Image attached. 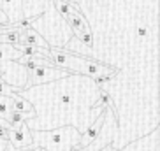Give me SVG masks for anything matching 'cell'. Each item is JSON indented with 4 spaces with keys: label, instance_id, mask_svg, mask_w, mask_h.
Listing matches in <instances>:
<instances>
[{
    "label": "cell",
    "instance_id": "20",
    "mask_svg": "<svg viewBox=\"0 0 160 151\" xmlns=\"http://www.w3.org/2000/svg\"><path fill=\"white\" fill-rule=\"evenodd\" d=\"M99 151H113V148H111V146H106V148H102V149H99Z\"/></svg>",
    "mask_w": 160,
    "mask_h": 151
},
{
    "label": "cell",
    "instance_id": "10",
    "mask_svg": "<svg viewBox=\"0 0 160 151\" xmlns=\"http://www.w3.org/2000/svg\"><path fill=\"white\" fill-rule=\"evenodd\" d=\"M0 11L5 14L7 23H11V25L23 18L21 0H0Z\"/></svg>",
    "mask_w": 160,
    "mask_h": 151
},
{
    "label": "cell",
    "instance_id": "6",
    "mask_svg": "<svg viewBox=\"0 0 160 151\" xmlns=\"http://www.w3.org/2000/svg\"><path fill=\"white\" fill-rule=\"evenodd\" d=\"M116 141H118V118L114 114L113 107H109L104 111V123L100 127L99 134H97V137L83 151H99L106 146H111Z\"/></svg>",
    "mask_w": 160,
    "mask_h": 151
},
{
    "label": "cell",
    "instance_id": "7",
    "mask_svg": "<svg viewBox=\"0 0 160 151\" xmlns=\"http://www.w3.org/2000/svg\"><path fill=\"white\" fill-rule=\"evenodd\" d=\"M69 74H71L69 71L60 69V67H55V65H39V67H33V69H27L25 88L39 86V85H44V83H51V81L62 79V77H65Z\"/></svg>",
    "mask_w": 160,
    "mask_h": 151
},
{
    "label": "cell",
    "instance_id": "22",
    "mask_svg": "<svg viewBox=\"0 0 160 151\" xmlns=\"http://www.w3.org/2000/svg\"><path fill=\"white\" fill-rule=\"evenodd\" d=\"M113 151H114V149H113Z\"/></svg>",
    "mask_w": 160,
    "mask_h": 151
},
{
    "label": "cell",
    "instance_id": "19",
    "mask_svg": "<svg viewBox=\"0 0 160 151\" xmlns=\"http://www.w3.org/2000/svg\"><path fill=\"white\" fill-rule=\"evenodd\" d=\"M33 148H14L12 151H32Z\"/></svg>",
    "mask_w": 160,
    "mask_h": 151
},
{
    "label": "cell",
    "instance_id": "14",
    "mask_svg": "<svg viewBox=\"0 0 160 151\" xmlns=\"http://www.w3.org/2000/svg\"><path fill=\"white\" fill-rule=\"evenodd\" d=\"M28 116L23 113H19V111H16L14 107L9 111V114H7V118H5V121L9 123V125H18V123H23V121H28Z\"/></svg>",
    "mask_w": 160,
    "mask_h": 151
},
{
    "label": "cell",
    "instance_id": "4",
    "mask_svg": "<svg viewBox=\"0 0 160 151\" xmlns=\"http://www.w3.org/2000/svg\"><path fill=\"white\" fill-rule=\"evenodd\" d=\"M35 32H39L44 37L49 47H63L72 37V30L67 25V21L60 16L55 5L49 4L42 14L33 18L30 25Z\"/></svg>",
    "mask_w": 160,
    "mask_h": 151
},
{
    "label": "cell",
    "instance_id": "18",
    "mask_svg": "<svg viewBox=\"0 0 160 151\" xmlns=\"http://www.w3.org/2000/svg\"><path fill=\"white\" fill-rule=\"evenodd\" d=\"M5 144H7V139H0V151H4Z\"/></svg>",
    "mask_w": 160,
    "mask_h": 151
},
{
    "label": "cell",
    "instance_id": "5",
    "mask_svg": "<svg viewBox=\"0 0 160 151\" xmlns=\"http://www.w3.org/2000/svg\"><path fill=\"white\" fill-rule=\"evenodd\" d=\"M79 135L78 128L65 125L51 130H32V142L33 148L46 151H71L72 146L79 144Z\"/></svg>",
    "mask_w": 160,
    "mask_h": 151
},
{
    "label": "cell",
    "instance_id": "17",
    "mask_svg": "<svg viewBox=\"0 0 160 151\" xmlns=\"http://www.w3.org/2000/svg\"><path fill=\"white\" fill-rule=\"evenodd\" d=\"M2 25H7V18H5V14L0 11V27H2Z\"/></svg>",
    "mask_w": 160,
    "mask_h": 151
},
{
    "label": "cell",
    "instance_id": "3",
    "mask_svg": "<svg viewBox=\"0 0 160 151\" xmlns=\"http://www.w3.org/2000/svg\"><path fill=\"white\" fill-rule=\"evenodd\" d=\"M49 60L60 69H65L71 74H79L86 76L90 79H99L102 76H116L118 71H114L113 67L104 65L97 60H92L88 56L72 53L65 47H49Z\"/></svg>",
    "mask_w": 160,
    "mask_h": 151
},
{
    "label": "cell",
    "instance_id": "12",
    "mask_svg": "<svg viewBox=\"0 0 160 151\" xmlns=\"http://www.w3.org/2000/svg\"><path fill=\"white\" fill-rule=\"evenodd\" d=\"M11 97H12V107H14L16 111L27 114L30 119L35 116V109H33V105L30 104V102L25 99V97H21L18 91H12V93H11Z\"/></svg>",
    "mask_w": 160,
    "mask_h": 151
},
{
    "label": "cell",
    "instance_id": "1",
    "mask_svg": "<svg viewBox=\"0 0 160 151\" xmlns=\"http://www.w3.org/2000/svg\"><path fill=\"white\" fill-rule=\"evenodd\" d=\"M88 21L93 44L83 56L108 63L123 76L130 71V56L158 60V0H71Z\"/></svg>",
    "mask_w": 160,
    "mask_h": 151
},
{
    "label": "cell",
    "instance_id": "16",
    "mask_svg": "<svg viewBox=\"0 0 160 151\" xmlns=\"http://www.w3.org/2000/svg\"><path fill=\"white\" fill-rule=\"evenodd\" d=\"M0 139H7V128L0 125Z\"/></svg>",
    "mask_w": 160,
    "mask_h": 151
},
{
    "label": "cell",
    "instance_id": "13",
    "mask_svg": "<svg viewBox=\"0 0 160 151\" xmlns=\"http://www.w3.org/2000/svg\"><path fill=\"white\" fill-rule=\"evenodd\" d=\"M23 56L14 44L0 42V60H19Z\"/></svg>",
    "mask_w": 160,
    "mask_h": 151
},
{
    "label": "cell",
    "instance_id": "8",
    "mask_svg": "<svg viewBox=\"0 0 160 151\" xmlns=\"http://www.w3.org/2000/svg\"><path fill=\"white\" fill-rule=\"evenodd\" d=\"M0 76H2L4 83L11 85L16 91L25 88L27 69L18 60H0Z\"/></svg>",
    "mask_w": 160,
    "mask_h": 151
},
{
    "label": "cell",
    "instance_id": "21",
    "mask_svg": "<svg viewBox=\"0 0 160 151\" xmlns=\"http://www.w3.org/2000/svg\"><path fill=\"white\" fill-rule=\"evenodd\" d=\"M39 151H46V149H41V148H39Z\"/></svg>",
    "mask_w": 160,
    "mask_h": 151
},
{
    "label": "cell",
    "instance_id": "11",
    "mask_svg": "<svg viewBox=\"0 0 160 151\" xmlns=\"http://www.w3.org/2000/svg\"><path fill=\"white\" fill-rule=\"evenodd\" d=\"M49 4H53V0H21L23 18H35L42 14Z\"/></svg>",
    "mask_w": 160,
    "mask_h": 151
},
{
    "label": "cell",
    "instance_id": "9",
    "mask_svg": "<svg viewBox=\"0 0 160 151\" xmlns=\"http://www.w3.org/2000/svg\"><path fill=\"white\" fill-rule=\"evenodd\" d=\"M7 141L14 148H33L32 142V130L28 128L27 121L11 125L7 128Z\"/></svg>",
    "mask_w": 160,
    "mask_h": 151
},
{
    "label": "cell",
    "instance_id": "2",
    "mask_svg": "<svg viewBox=\"0 0 160 151\" xmlns=\"http://www.w3.org/2000/svg\"><path fill=\"white\" fill-rule=\"evenodd\" d=\"M35 109V116L27 121L30 130H51L58 127L78 128L85 132L92 119V104L102 93L93 79L69 74L62 79L18 90Z\"/></svg>",
    "mask_w": 160,
    "mask_h": 151
},
{
    "label": "cell",
    "instance_id": "15",
    "mask_svg": "<svg viewBox=\"0 0 160 151\" xmlns=\"http://www.w3.org/2000/svg\"><path fill=\"white\" fill-rule=\"evenodd\" d=\"M12 91H16L14 88L11 85H7V83H4V79L0 77V93H4V95H11Z\"/></svg>",
    "mask_w": 160,
    "mask_h": 151
}]
</instances>
